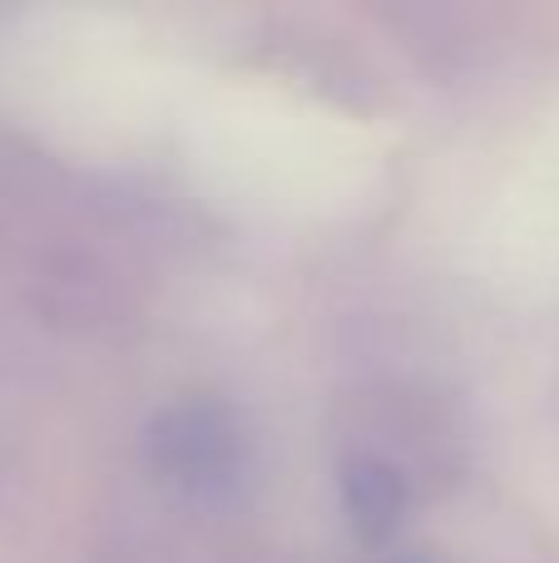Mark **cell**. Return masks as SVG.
I'll list each match as a JSON object with an SVG mask.
<instances>
[{
	"label": "cell",
	"instance_id": "2",
	"mask_svg": "<svg viewBox=\"0 0 559 563\" xmlns=\"http://www.w3.org/2000/svg\"><path fill=\"white\" fill-rule=\"evenodd\" d=\"M342 499H347L352 525L362 529L366 539L396 534V525L406 519V485L382 460H352V465L342 470Z\"/></svg>",
	"mask_w": 559,
	"mask_h": 563
},
{
	"label": "cell",
	"instance_id": "1",
	"mask_svg": "<svg viewBox=\"0 0 559 563\" xmlns=\"http://www.w3.org/2000/svg\"><path fill=\"white\" fill-rule=\"evenodd\" d=\"M149 455L168 479H184L194 489L223 485L233 475L238 435L213 406H178L154 420L149 430Z\"/></svg>",
	"mask_w": 559,
	"mask_h": 563
}]
</instances>
